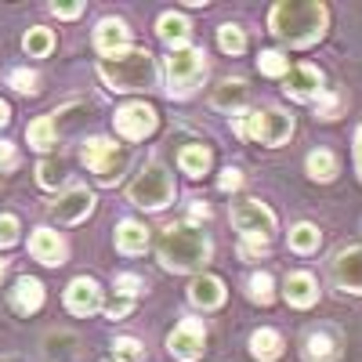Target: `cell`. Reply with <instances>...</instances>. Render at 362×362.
Returning <instances> with one entry per match:
<instances>
[{
  "instance_id": "cell-24",
  "label": "cell",
  "mask_w": 362,
  "mask_h": 362,
  "mask_svg": "<svg viewBox=\"0 0 362 362\" xmlns=\"http://www.w3.org/2000/svg\"><path fill=\"white\" fill-rule=\"evenodd\" d=\"M247 102V83L243 80H225L214 87V105L218 109H243Z\"/></svg>"
},
{
  "instance_id": "cell-11",
  "label": "cell",
  "mask_w": 362,
  "mask_h": 362,
  "mask_svg": "<svg viewBox=\"0 0 362 362\" xmlns=\"http://www.w3.org/2000/svg\"><path fill=\"white\" fill-rule=\"evenodd\" d=\"M90 206H95V196L76 185V189H69V192L58 196V203L51 206V214L62 221V225H76V221H83V218L90 214Z\"/></svg>"
},
{
  "instance_id": "cell-23",
  "label": "cell",
  "mask_w": 362,
  "mask_h": 362,
  "mask_svg": "<svg viewBox=\"0 0 362 362\" xmlns=\"http://www.w3.org/2000/svg\"><path fill=\"white\" fill-rule=\"evenodd\" d=\"M337 355H341V348L329 334H312L305 341V358L308 362H337Z\"/></svg>"
},
{
  "instance_id": "cell-27",
  "label": "cell",
  "mask_w": 362,
  "mask_h": 362,
  "mask_svg": "<svg viewBox=\"0 0 362 362\" xmlns=\"http://www.w3.org/2000/svg\"><path fill=\"white\" fill-rule=\"evenodd\" d=\"M319 239H322L319 228L305 221V225H297V228L290 232V247H293L297 254H312V250H319Z\"/></svg>"
},
{
  "instance_id": "cell-29",
  "label": "cell",
  "mask_w": 362,
  "mask_h": 362,
  "mask_svg": "<svg viewBox=\"0 0 362 362\" xmlns=\"http://www.w3.org/2000/svg\"><path fill=\"white\" fill-rule=\"evenodd\" d=\"M22 47L29 51V54H33V58H40V54H47L51 47H54V37H51V29H29V33H25V40H22Z\"/></svg>"
},
{
  "instance_id": "cell-38",
  "label": "cell",
  "mask_w": 362,
  "mask_h": 362,
  "mask_svg": "<svg viewBox=\"0 0 362 362\" xmlns=\"http://www.w3.org/2000/svg\"><path fill=\"white\" fill-rule=\"evenodd\" d=\"M138 290H141V279H138V276H131V272H127V276H116V293L134 297Z\"/></svg>"
},
{
  "instance_id": "cell-36",
  "label": "cell",
  "mask_w": 362,
  "mask_h": 362,
  "mask_svg": "<svg viewBox=\"0 0 362 362\" xmlns=\"http://www.w3.org/2000/svg\"><path fill=\"white\" fill-rule=\"evenodd\" d=\"M18 239V221L11 214H0V247H11Z\"/></svg>"
},
{
  "instance_id": "cell-19",
  "label": "cell",
  "mask_w": 362,
  "mask_h": 362,
  "mask_svg": "<svg viewBox=\"0 0 362 362\" xmlns=\"http://www.w3.org/2000/svg\"><path fill=\"white\" fill-rule=\"evenodd\" d=\"M124 44H127V25H124V22H119V18L98 22V29H95V47H98L102 54L124 51Z\"/></svg>"
},
{
  "instance_id": "cell-41",
  "label": "cell",
  "mask_w": 362,
  "mask_h": 362,
  "mask_svg": "<svg viewBox=\"0 0 362 362\" xmlns=\"http://www.w3.org/2000/svg\"><path fill=\"white\" fill-rule=\"evenodd\" d=\"M319 116H322V119H334V116H337V98H334V95H326V98H322Z\"/></svg>"
},
{
  "instance_id": "cell-28",
  "label": "cell",
  "mask_w": 362,
  "mask_h": 362,
  "mask_svg": "<svg viewBox=\"0 0 362 362\" xmlns=\"http://www.w3.org/2000/svg\"><path fill=\"white\" fill-rule=\"evenodd\" d=\"M25 138L33 148H51L54 145V124H51V116H40L33 119V124L25 127Z\"/></svg>"
},
{
  "instance_id": "cell-3",
  "label": "cell",
  "mask_w": 362,
  "mask_h": 362,
  "mask_svg": "<svg viewBox=\"0 0 362 362\" xmlns=\"http://www.w3.org/2000/svg\"><path fill=\"white\" fill-rule=\"evenodd\" d=\"M206 257H210V243L192 225H170L160 239V261L170 272H196Z\"/></svg>"
},
{
  "instance_id": "cell-18",
  "label": "cell",
  "mask_w": 362,
  "mask_h": 362,
  "mask_svg": "<svg viewBox=\"0 0 362 362\" xmlns=\"http://www.w3.org/2000/svg\"><path fill=\"white\" fill-rule=\"evenodd\" d=\"M286 300L293 308H312L315 305V297H319V290H315V279L308 276V272H293V276H286Z\"/></svg>"
},
{
  "instance_id": "cell-7",
  "label": "cell",
  "mask_w": 362,
  "mask_h": 362,
  "mask_svg": "<svg viewBox=\"0 0 362 362\" xmlns=\"http://www.w3.org/2000/svg\"><path fill=\"white\" fill-rule=\"evenodd\" d=\"M203 73H206L203 51H196V47H181V51H170V58H167L170 98H185V95H192V87L199 83V76H203Z\"/></svg>"
},
{
  "instance_id": "cell-20",
  "label": "cell",
  "mask_w": 362,
  "mask_h": 362,
  "mask_svg": "<svg viewBox=\"0 0 362 362\" xmlns=\"http://www.w3.org/2000/svg\"><path fill=\"white\" fill-rule=\"evenodd\" d=\"M11 305L22 312V315H29V312H37L40 305H44V286L37 283V279H18L15 283V290H11Z\"/></svg>"
},
{
  "instance_id": "cell-43",
  "label": "cell",
  "mask_w": 362,
  "mask_h": 362,
  "mask_svg": "<svg viewBox=\"0 0 362 362\" xmlns=\"http://www.w3.org/2000/svg\"><path fill=\"white\" fill-rule=\"evenodd\" d=\"M355 167H358V174H362V127H358V134H355Z\"/></svg>"
},
{
  "instance_id": "cell-6",
  "label": "cell",
  "mask_w": 362,
  "mask_h": 362,
  "mask_svg": "<svg viewBox=\"0 0 362 362\" xmlns=\"http://www.w3.org/2000/svg\"><path fill=\"white\" fill-rule=\"evenodd\" d=\"M83 163L90 174H98L102 185H112L119 181V174L127 170V153L119 145H112L109 138H90L83 145Z\"/></svg>"
},
{
  "instance_id": "cell-33",
  "label": "cell",
  "mask_w": 362,
  "mask_h": 362,
  "mask_svg": "<svg viewBox=\"0 0 362 362\" xmlns=\"http://www.w3.org/2000/svg\"><path fill=\"white\" fill-rule=\"evenodd\" d=\"M250 297L257 300V305H268V300H272V276H268V272L250 276Z\"/></svg>"
},
{
  "instance_id": "cell-1",
  "label": "cell",
  "mask_w": 362,
  "mask_h": 362,
  "mask_svg": "<svg viewBox=\"0 0 362 362\" xmlns=\"http://www.w3.org/2000/svg\"><path fill=\"white\" fill-rule=\"evenodd\" d=\"M268 25L283 44L308 47L322 37V29H326V8L319 4V0H279V4L272 8Z\"/></svg>"
},
{
  "instance_id": "cell-42",
  "label": "cell",
  "mask_w": 362,
  "mask_h": 362,
  "mask_svg": "<svg viewBox=\"0 0 362 362\" xmlns=\"http://www.w3.org/2000/svg\"><path fill=\"white\" fill-rule=\"evenodd\" d=\"M0 163H8V167L15 163V148H11L8 141H0Z\"/></svg>"
},
{
  "instance_id": "cell-37",
  "label": "cell",
  "mask_w": 362,
  "mask_h": 362,
  "mask_svg": "<svg viewBox=\"0 0 362 362\" xmlns=\"http://www.w3.org/2000/svg\"><path fill=\"white\" fill-rule=\"evenodd\" d=\"M131 308H134V297H124V293H119V297H112V305L105 308V315H109V319H124Z\"/></svg>"
},
{
  "instance_id": "cell-10",
  "label": "cell",
  "mask_w": 362,
  "mask_h": 362,
  "mask_svg": "<svg viewBox=\"0 0 362 362\" xmlns=\"http://www.w3.org/2000/svg\"><path fill=\"white\" fill-rule=\"evenodd\" d=\"M203 326L196 322V319H185L174 334L167 337V348H170V355L174 358H181V362H196L199 355H203Z\"/></svg>"
},
{
  "instance_id": "cell-44",
  "label": "cell",
  "mask_w": 362,
  "mask_h": 362,
  "mask_svg": "<svg viewBox=\"0 0 362 362\" xmlns=\"http://www.w3.org/2000/svg\"><path fill=\"white\" fill-rule=\"evenodd\" d=\"M192 218H196V221H199V218L206 221V218H210V206H206V203H196V206H192Z\"/></svg>"
},
{
  "instance_id": "cell-13",
  "label": "cell",
  "mask_w": 362,
  "mask_h": 362,
  "mask_svg": "<svg viewBox=\"0 0 362 362\" xmlns=\"http://www.w3.org/2000/svg\"><path fill=\"white\" fill-rule=\"evenodd\" d=\"M283 90L290 98H297V102H312V98L322 95V76H319L315 66H297V69L286 73V87Z\"/></svg>"
},
{
  "instance_id": "cell-31",
  "label": "cell",
  "mask_w": 362,
  "mask_h": 362,
  "mask_svg": "<svg viewBox=\"0 0 362 362\" xmlns=\"http://www.w3.org/2000/svg\"><path fill=\"white\" fill-rule=\"evenodd\" d=\"M218 44H221V51H228V54H239L247 47V37H243V29L239 25H221V33H218Z\"/></svg>"
},
{
  "instance_id": "cell-46",
  "label": "cell",
  "mask_w": 362,
  "mask_h": 362,
  "mask_svg": "<svg viewBox=\"0 0 362 362\" xmlns=\"http://www.w3.org/2000/svg\"><path fill=\"white\" fill-rule=\"evenodd\" d=\"M0 279H4V261H0Z\"/></svg>"
},
{
  "instance_id": "cell-34",
  "label": "cell",
  "mask_w": 362,
  "mask_h": 362,
  "mask_svg": "<svg viewBox=\"0 0 362 362\" xmlns=\"http://www.w3.org/2000/svg\"><path fill=\"white\" fill-rule=\"evenodd\" d=\"M112 348H116V358H119V362H138V358H141V344H138L134 337H119Z\"/></svg>"
},
{
  "instance_id": "cell-15",
  "label": "cell",
  "mask_w": 362,
  "mask_h": 362,
  "mask_svg": "<svg viewBox=\"0 0 362 362\" xmlns=\"http://www.w3.org/2000/svg\"><path fill=\"white\" fill-rule=\"evenodd\" d=\"M29 254H33L40 264L54 268V264H62V261H66V243L58 239V232H51V228H37L33 235H29Z\"/></svg>"
},
{
  "instance_id": "cell-30",
  "label": "cell",
  "mask_w": 362,
  "mask_h": 362,
  "mask_svg": "<svg viewBox=\"0 0 362 362\" xmlns=\"http://www.w3.org/2000/svg\"><path fill=\"white\" fill-rule=\"evenodd\" d=\"M257 69H261L264 76H286V73H290V62H286L283 51H264V54L257 58Z\"/></svg>"
},
{
  "instance_id": "cell-4",
  "label": "cell",
  "mask_w": 362,
  "mask_h": 362,
  "mask_svg": "<svg viewBox=\"0 0 362 362\" xmlns=\"http://www.w3.org/2000/svg\"><path fill=\"white\" fill-rule=\"evenodd\" d=\"M170 196H174V181H170L167 167H160V163H148L131 185V199L141 210H163L170 203Z\"/></svg>"
},
{
  "instance_id": "cell-35",
  "label": "cell",
  "mask_w": 362,
  "mask_h": 362,
  "mask_svg": "<svg viewBox=\"0 0 362 362\" xmlns=\"http://www.w3.org/2000/svg\"><path fill=\"white\" fill-rule=\"evenodd\" d=\"M11 87L18 90V95H33V90H37V73L15 69V73H11Z\"/></svg>"
},
{
  "instance_id": "cell-2",
  "label": "cell",
  "mask_w": 362,
  "mask_h": 362,
  "mask_svg": "<svg viewBox=\"0 0 362 362\" xmlns=\"http://www.w3.org/2000/svg\"><path fill=\"white\" fill-rule=\"evenodd\" d=\"M98 73L102 80L112 87V90H148L156 83V62L148 51H138V47H124L116 54H105L98 62Z\"/></svg>"
},
{
  "instance_id": "cell-16",
  "label": "cell",
  "mask_w": 362,
  "mask_h": 362,
  "mask_svg": "<svg viewBox=\"0 0 362 362\" xmlns=\"http://www.w3.org/2000/svg\"><path fill=\"white\" fill-rule=\"evenodd\" d=\"M156 33H160V40H163V44H170L174 51H181V47L189 44V37H192V25H189V18H185V15L167 11V15L156 22Z\"/></svg>"
},
{
  "instance_id": "cell-14",
  "label": "cell",
  "mask_w": 362,
  "mask_h": 362,
  "mask_svg": "<svg viewBox=\"0 0 362 362\" xmlns=\"http://www.w3.org/2000/svg\"><path fill=\"white\" fill-rule=\"evenodd\" d=\"M334 279L341 290L348 293H362V247H351V250H341L337 261H334Z\"/></svg>"
},
{
  "instance_id": "cell-17",
  "label": "cell",
  "mask_w": 362,
  "mask_h": 362,
  "mask_svg": "<svg viewBox=\"0 0 362 362\" xmlns=\"http://www.w3.org/2000/svg\"><path fill=\"white\" fill-rule=\"evenodd\" d=\"M189 300H192L196 308H218L221 300H225L221 279H214V276H196L192 286H189Z\"/></svg>"
},
{
  "instance_id": "cell-26",
  "label": "cell",
  "mask_w": 362,
  "mask_h": 362,
  "mask_svg": "<svg viewBox=\"0 0 362 362\" xmlns=\"http://www.w3.org/2000/svg\"><path fill=\"white\" fill-rule=\"evenodd\" d=\"M308 174L315 181H329L337 174V156L329 153V148H315V153H308Z\"/></svg>"
},
{
  "instance_id": "cell-40",
  "label": "cell",
  "mask_w": 362,
  "mask_h": 362,
  "mask_svg": "<svg viewBox=\"0 0 362 362\" xmlns=\"http://www.w3.org/2000/svg\"><path fill=\"white\" fill-rule=\"evenodd\" d=\"M51 11H54L58 18H76V15L83 11V4H54Z\"/></svg>"
},
{
  "instance_id": "cell-45",
  "label": "cell",
  "mask_w": 362,
  "mask_h": 362,
  "mask_svg": "<svg viewBox=\"0 0 362 362\" xmlns=\"http://www.w3.org/2000/svg\"><path fill=\"white\" fill-rule=\"evenodd\" d=\"M4 124H8V105L0 102V127H4Z\"/></svg>"
},
{
  "instance_id": "cell-22",
  "label": "cell",
  "mask_w": 362,
  "mask_h": 362,
  "mask_svg": "<svg viewBox=\"0 0 362 362\" xmlns=\"http://www.w3.org/2000/svg\"><path fill=\"white\" fill-rule=\"evenodd\" d=\"M250 351H254V358L272 362V358L283 355V337L276 334V329H257V334L250 337Z\"/></svg>"
},
{
  "instance_id": "cell-39",
  "label": "cell",
  "mask_w": 362,
  "mask_h": 362,
  "mask_svg": "<svg viewBox=\"0 0 362 362\" xmlns=\"http://www.w3.org/2000/svg\"><path fill=\"white\" fill-rule=\"evenodd\" d=\"M218 185H221L225 192H232V189H239V185H243V174H239V170H232V167H228V170L221 174V181H218Z\"/></svg>"
},
{
  "instance_id": "cell-25",
  "label": "cell",
  "mask_w": 362,
  "mask_h": 362,
  "mask_svg": "<svg viewBox=\"0 0 362 362\" xmlns=\"http://www.w3.org/2000/svg\"><path fill=\"white\" fill-rule=\"evenodd\" d=\"M177 163H181L185 174L199 177V174L210 170V148L206 145H185V148H181V156H177Z\"/></svg>"
},
{
  "instance_id": "cell-5",
  "label": "cell",
  "mask_w": 362,
  "mask_h": 362,
  "mask_svg": "<svg viewBox=\"0 0 362 362\" xmlns=\"http://www.w3.org/2000/svg\"><path fill=\"white\" fill-rule=\"evenodd\" d=\"M235 131L254 138V141H261V145H283L293 134V116H286L283 109H257Z\"/></svg>"
},
{
  "instance_id": "cell-8",
  "label": "cell",
  "mask_w": 362,
  "mask_h": 362,
  "mask_svg": "<svg viewBox=\"0 0 362 362\" xmlns=\"http://www.w3.org/2000/svg\"><path fill=\"white\" fill-rule=\"evenodd\" d=\"M232 225L247 239H254V243L264 247L272 239V232H276V214H272L264 203H257V199H243V203H235V210H232Z\"/></svg>"
},
{
  "instance_id": "cell-9",
  "label": "cell",
  "mask_w": 362,
  "mask_h": 362,
  "mask_svg": "<svg viewBox=\"0 0 362 362\" xmlns=\"http://www.w3.org/2000/svg\"><path fill=\"white\" fill-rule=\"evenodd\" d=\"M116 131L124 134L127 141H141L145 134H153L156 131V112L153 105H145V102H131L124 109H116Z\"/></svg>"
},
{
  "instance_id": "cell-12",
  "label": "cell",
  "mask_w": 362,
  "mask_h": 362,
  "mask_svg": "<svg viewBox=\"0 0 362 362\" xmlns=\"http://www.w3.org/2000/svg\"><path fill=\"white\" fill-rule=\"evenodd\" d=\"M66 308L73 315H95L102 308V290L95 279H73L66 290Z\"/></svg>"
},
{
  "instance_id": "cell-21",
  "label": "cell",
  "mask_w": 362,
  "mask_h": 362,
  "mask_svg": "<svg viewBox=\"0 0 362 362\" xmlns=\"http://www.w3.org/2000/svg\"><path fill=\"white\" fill-rule=\"evenodd\" d=\"M116 247L124 254H141L148 247V228L138 225V221H119L116 228Z\"/></svg>"
},
{
  "instance_id": "cell-32",
  "label": "cell",
  "mask_w": 362,
  "mask_h": 362,
  "mask_svg": "<svg viewBox=\"0 0 362 362\" xmlns=\"http://www.w3.org/2000/svg\"><path fill=\"white\" fill-rule=\"evenodd\" d=\"M66 174H62V163H54V160H44L40 167H37V181L44 189H58V181H62Z\"/></svg>"
}]
</instances>
